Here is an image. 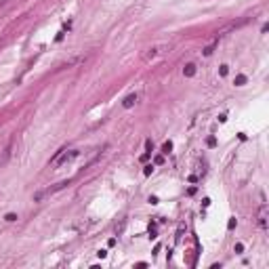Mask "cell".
Returning a JSON list of instances; mask_svg holds the SVG:
<instances>
[{
    "label": "cell",
    "instance_id": "cell-20",
    "mask_svg": "<svg viewBox=\"0 0 269 269\" xmlns=\"http://www.w3.org/2000/svg\"><path fill=\"white\" fill-rule=\"evenodd\" d=\"M97 257H99V259H105V257H107V252H105V250H99V252H97Z\"/></svg>",
    "mask_w": 269,
    "mask_h": 269
},
{
    "label": "cell",
    "instance_id": "cell-9",
    "mask_svg": "<svg viewBox=\"0 0 269 269\" xmlns=\"http://www.w3.org/2000/svg\"><path fill=\"white\" fill-rule=\"evenodd\" d=\"M17 219H19V217H17L15 212H9V214L4 217V221H9V223H15V221H17Z\"/></svg>",
    "mask_w": 269,
    "mask_h": 269
},
{
    "label": "cell",
    "instance_id": "cell-13",
    "mask_svg": "<svg viewBox=\"0 0 269 269\" xmlns=\"http://www.w3.org/2000/svg\"><path fill=\"white\" fill-rule=\"evenodd\" d=\"M154 164H156V166L164 164V156H156V158H154Z\"/></svg>",
    "mask_w": 269,
    "mask_h": 269
},
{
    "label": "cell",
    "instance_id": "cell-10",
    "mask_svg": "<svg viewBox=\"0 0 269 269\" xmlns=\"http://www.w3.org/2000/svg\"><path fill=\"white\" fill-rule=\"evenodd\" d=\"M152 173H154V164H147V166L143 168V175H145V177H149Z\"/></svg>",
    "mask_w": 269,
    "mask_h": 269
},
{
    "label": "cell",
    "instance_id": "cell-4",
    "mask_svg": "<svg viewBox=\"0 0 269 269\" xmlns=\"http://www.w3.org/2000/svg\"><path fill=\"white\" fill-rule=\"evenodd\" d=\"M137 99H139V95H137V93H133V95H128V97H126V99H124V101H122V107H124V109H130V107H133V105L137 103Z\"/></svg>",
    "mask_w": 269,
    "mask_h": 269
},
{
    "label": "cell",
    "instance_id": "cell-18",
    "mask_svg": "<svg viewBox=\"0 0 269 269\" xmlns=\"http://www.w3.org/2000/svg\"><path fill=\"white\" fill-rule=\"evenodd\" d=\"M107 246H109V248L116 246V238H109V240H107Z\"/></svg>",
    "mask_w": 269,
    "mask_h": 269
},
{
    "label": "cell",
    "instance_id": "cell-1",
    "mask_svg": "<svg viewBox=\"0 0 269 269\" xmlns=\"http://www.w3.org/2000/svg\"><path fill=\"white\" fill-rule=\"evenodd\" d=\"M78 149H61V152H57V156L51 160V166L53 168H59V166H63V164H67V162H71V160H76L78 158Z\"/></svg>",
    "mask_w": 269,
    "mask_h": 269
},
{
    "label": "cell",
    "instance_id": "cell-8",
    "mask_svg": "<svg viewBox=\"0 0 269 269\" xmlns=\"http://www.w3.org/2000/svg\"><path fill=\"white\" fill-rule=\"evenodd\" d=\"M170 152H173V141H166L162 145V154H170Z\"/></svg>",
    "mask_w": 269,
    "mask_h": 269
},
{
    "label": "cell",
    "instance_id": "cell-14",
    "mask_svg": "<svg viewBox=\"0 0 269 269\" xmlns=\"http://www.w3.org/2000/svg\"><path fill=\"white\" fill-rule=\"evenodd\" d=\"M233 250H235L238 254H240V252H244V244H235V246H233Z\"/></svg>",
    "mask_w": 269,
    "mask_h": 269
},
{
    "label": "cell",
    "instance_id": "cell-17",
    "mask_svg": "<svg viewBox=\"0 0 269 269\" xmlns=\"http://www.w3.org/2000/svg\"><path fill=\"white\" fill-rule=\"evenodd\" d=\"M139 160H141V162H147V160H149V152H147V154H143Z\"/></svg>",
    "mask_w": 269,
    "mask_h": 269
},
{
    "label": "cell",
    "instance_id": "cell-2",
    "mask_svg": "<svg viewBox=\"0 0 269 269\" xmlns=\"http://www.w3.org/2000/svg\"><path fill=\"white\" fill-rule=\"evenodd\" d=\"M257 223H259L261 229H267L269 227V208H267V204H261L259 214H257Z\"/></svg>",
    "mask_w": 269,
    "mask_h": 269
},
{
    "label": "cell",
    "instance_id": "cell-12",
    "mask_svg": "<svg viewBox=\"0 0 269 269\" xmlns=\"http://www.w3.org/2000/svg\"><path fill=\"white\" fill-rule=\"evenodd\" d=\"M206 145H208V147H217V139H214V137H208Z\"/></svg>",
    "mask_w": 269,
    "mask_h": 269
},
{
    "label": "cell",
    "instance_id": "cell-16",
    "mask_svg": "<svg viewBox=\"0 0 269 269\" xmlns=\"http://www.w3.org/2000/svg\"><path fill=\"white\" fill-rule=\"evenodd\" d=\"M145 149H147V152H152V149H154V143H152L149 139H147V141H145Z\"/></svg>",
    "mask_w": 269,
    "mask_h": 269
},
{
    "label": "cell",
    "instance_id": "cell-6",
    "mask_svg": "<svg viewBox=\"0 0 269 269\" xmlns=\"http://www.w3.org/2000/svg\"><path fill=\"white\" fill-rule=\"evenodd\" d=\"M246 80H248L246 76H244V74H240V76H235L233 84H235V86H244V84H246Z\"/></svg>",
    "mask_w": 269,
    "mask_h": 269
},
{
    "label": "cell",
    "instance_id": "cell-11",
    "mask_svg": "<svg viewBox=\"0 0 269 269\" xmlns=\"http://www.w3.org/2000/svg\"><path fill=\"white\" fill-rule=\"evenodd\" d=\"M219 74H221V76H227V74H229V65H221V69H219Z\"/></svg>",
    "mask_w": 269,
    "mask_h": 269
},
{
    "label": "cell",
    "instance_id": "cell-5",
    "mask_svg": "<svg viewBox=\"0 0 269 269\" xmlns=\"http://www.w3.org/2000/svg\"><path fill=\"white\" fill-rule=\"evenodd\" d=\"M183 76H185V78H193V76H195V63H187V65L183 67Z\"/></svg>",
    "mask_w": 269,
    "mask_h": 269
},
{
    "label": "cell",
    "instance_id": "cell-3",
    "mask_svg": "<svg viewBox=\"0 0 269 269\" xmlns=\"http://www.w3.org/2000/svg\"><path fill=\"white\" fill-rule=\"evenodd\" d=\"M166 48H170V46H152V48H147V53L143 55V61H152L160 53H166Z\"/></svg>",
    "mask_w": 269,
    "mask_h": 269
},
{
    "label": "cell",
    "instance_id": "cell-7",
    "mask_svg": "<svg viewBox=\"0 0 269 269\" xmlns=\"http://www.w3.org/2000/svg\"><path fill=\"white\" fill-rule=\"evenodd\" d=\"M214 46H217V42L208 44V46L204 48V51H202V55H204V57H210V55H212V51H214Z\"/></svg>",
    "mask_w": 269,
    "mask_h": 269
},
{
    "label": "cell",
    "instance_id": "cell-21",
    "mask_svg": "<svg viewBox=\"0 0 269 269\" xmlns=\"http://www.w3.org/2000/svg\"><path fill=\"white\" fill-rule=\"evenodd\" d=\"M149 204H158V198H156V195H149Z\"/></svg>",
    "mask_w": 269,
    "mask_h": 269
},
{
    "label": "cell",
    "instance_id": "cell-19",
    "mask_svg": "<svg viewBox=\"0 0 269 269\" xmlns=\"http://www.w3.org/2000/svg\"><path fill=\"white\" fill-rule=\"evenodd\" d=\"M187 181H189V183H195V181H198V177H195V175H189Z\"/></svg>",
    "mask_w": 269,
    "mask_h": 269
},
{
    "label": "cell",
    "instance_id": "cell-15",
    "mask_svg": "<svg viewBox=\"0 0 269 269\" xmlns=\"http://www.w3.org/2000/svg\"><path fill=\"white\" fill-rule=\"evenodd\" d=\"M235 225H238V221H235V219H229V223H227V229H233Z\"/></svg>",
    "mask_w": 269,
    "mask_h": 269
}]
</instances>
